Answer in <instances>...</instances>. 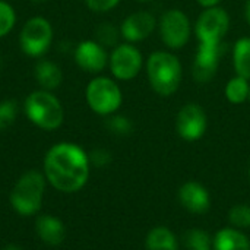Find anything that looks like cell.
<instances>
[{"label": "cell", "instance_id": "obj_34", "mask_svg": "<svg viewBox=\"0 0 250 250\" xmlns=\"http://www.w3.org/2000/svg\"><path fill=\"white\" fill-rule=\"evenodd\" d=\"M1 67H3V62H1V57H0V70H1Z\"/></svg>", "mask_w": 250, "mask_h": 250}, {"label": "cell", "instance_id": "obj_30", "mask_svg": "<svg viewBox=\"0 0 250 250\" xmlns=\"http://www.w3.org/2000/svg\"><path fill=\"white\" fill-rule=\"evenodd\" d=\"M245 18H246V22L250 25V0H246L245 3Z\"/></svg>", "mask_w": 250, "mask_h": 250}, {"label": "cell", "instance_id": "obj_18", "mask_svg": "<svg viewBox=\"0 0 250 250\" xmlns=\"http://www.w3.org/2000/svg\"><path fill=\"white\" fill-rule=\"evenodd\" d=\"M145 246L146 250H179V240L170 229L160 226L148 233Z\"/></svg>", "mask_w": 250, "mask_h": 250}, {"label": "cell", "instance_id": "obj_13", "mask_svg": "<svg viewBox=\"0 0 250 250\" xmlns=\"http://www.w3.org/2000/svg\"><path fill=\"white\" fill-rule=\"evenodd\" d=\"M120 28L122 38H125L127 42H139L146 40L157 28V18L146 10H138L130 15H127Z\"/></svg>", "mask_w": 250, "mask_h": 250}, {"label": "cell", "instance_id": "obj_12", "mask_svg": "<svg viewBox=\"0 0 250 250\" xmlns=\"http://www.w3.org/2000/svg\"><path fill=\"white\" fill-rule=\"evenodd\" d=\"M108 53L95 40H83L73 48V60L86 73L98 75L108 66Z\"/></svg>", "mask_w": 250, "mask_h": 250}, {"label": "cell", "instance_id": "obj_16", "mask_svg": "<svg viewBox=\"0 0 250 250\" xmlns=\"http://www.w3.org/2000/svg\"><path fill=\"white\" fill-rule=\"evenodd\" d=\"M35 231L38 237L50 246H59L66 239L64 224L53 215H40L35 221Z\"/></svg>", "mask_w": 250, "mask_h": 250}, {"label": "cell", "instance_id": "obj_2", "mask_svg": "<svg viewBox=\"0 0 250 250\" xmlns=\"http://www.w3.org/2000/svg\"><path fill=\"white\" fill-rule=\"evenodd\" d=\"M146 75L155 94L160 97H171L180 88L183 67L173 53L154 51L146 59Z\"/></svg>", "mask_w": 250, "mask_h": 250}, {"label": "cell", "instance_id": "obj_20", "mask_svg": "<svg viewBox=\"0 0 250 250\" xmlns=\"http://www.w3.org/2000/svg\"><path fill=\"white\" fill-rule=\"evenodd\" d=\"M249 91L250 83L248 79L236 75L234 78H231L224 89L226 98L231 103V104H242L246 100H249Z\"/></svg>", "mask_w": 250, "mask_h": 250}, {"label": "cell", "instance_id": "obj_22", "mask_svg": "<svg viewBox=\"0 0 250 250\" xmlns=\"http://www.w3.org/2000/svg\"><path fill=\"white\" fill-rule=\"evenodd\" d=\"M183 243L189 250H214L212 239L205 231L198 229L189 230L183 237Z\"/></svg>", "mask_w": 250, "mask_h": 250}, {"label": "cell", "instance_id": "obj_10", "mask_svg": "<svg viewBox=\"0 0 250 250\" xmlns=\"http://www.w3.org/2000/svg\"><path fill=\"white\" fill-rule=\"evenodd\" d=\"M227 51V44L224 41L217 44H199L192 63V76L196 83H209L218 72L221 59Z\"/></svg>", "mask_w": 250, "mask_h": 250}, {"label": "cell", "instance_id": "obj_23", "mask_svg": "<svg viewBox=\"0 0 250 250\" xmlns=\"http://www.w3.org/2000/svg\"><path fill=\"white\" fill-rule=\"evenodd\" d=\"M19 104L16 100L7 98L0 101V132L7 130L18 119Z\"/></svg>", "mask_w": 250, "mask_h": 250}, {"label": "cell", "instance_id": "obj_24", "mask_svg": "<svg viewBox=\"0 0 250 250\" xmlns=\"http://www.w3.org/2000/svg\"><path fill=\"white\" fill-rule=\"evenodd\" d=\"M16 25V12L13 6L6 1L0 0V38H4Z\"/></svg>", "mask_w": 250, "mask_h": 250}, {"label": "cell", "instance_id": "obj_9", "mask_svg": "<svg viewBox=\"0 0 250 250\" xmlns=\"http://www.w3.org/2000/svg\"><path fill=\"white\" fill-rule=\"evenodd\" d=\"M144 66V57L139 48L130 42L116 45L108 56V67L117 81H130L139 75Z\"/></svg>", "mask_w": 250, "mask_h": 250}, {"label": "cell", "instance_id": "obj_31", "mask_svg": "<svg viewBox=\"0 0 250 250\" xmlns=\"http://www.w3.org/2000/svg\"><path fill=\"white\" fill-rule=\"evenodd\" d=\"M4 250H22L19 246H15V245H10V246H7Z\"/></svg>", "mask_w": 250, "mask_h": 250}, {"label": "cell", "instance_id": "obj_25", "mask_svg": "<svg viewBox=\"0 0 250 250\" xmlns=\"http://www.w3.org/2000/svg\"><path fill=\"white\" fill-rule=\"evenodd\" d=\"M105 127L117 135V136H126V135H130L132 130H133V123L130 122V119H127L126 116H122V114H111L107 117L105 120Z\"/></svg>", "mask_w": 250, "mask_h": 250}, {"label": "cell", "instance_id": "obj_36", "mask_svg": "<svg viewBox=\"0 0 250 250\" xmlns=\"http://www.w3.org/2000/svg\"><path fill=\"white\" fill-rule=\"evenodd\" d=\"M249 101H250V91H249Z\"/></svg>", "mask_w": 250, "mask_h": 250}, {"label": "cell", "instance_id": "obj_35", "mask_svg": "<svg viewBox=\"0 0 250 250\" xmlns=\"http://www.w3.org/2000/svg\"><path fill=\"white\" fill-rule=\"evenodd\" d=\"M136 1H141V3H145V1H151V0H136Z\"/></svg>", "mask_w": 250, "mask_h": 250}, {"label": "cell", "instance_id": "obj_15", "mask_svg": "<svg viewBox=\"0 0 250 250\" xmlns=\"http://www.w3.org/2000/svg\"><path fill=\"white\" fill-rule=\"evenodd\" d=\"M34 78L40 86V89L54 91L63 82V72L62 67L48 59H37L34 66Z\"/></svg>", "mask_w": 250, "mask_h": 250}, {"label": "cell", "instance_id": "obj_26", "mask_svg": "<svg viewBox=\"0 0 250 250\" xmlns=\"http://www.w3.org/2000/svg\"><path fill=\"white\" fill-rule=\"evenodd\" d=\"M229 220L236 229H249L250 227V207L246 204L234 205L229 212Z\"/></svg>", "mask_w": 250, "mask_h": 250}, {"label": "cell", "instance_id": "obj_11", "mask_svg": "<svg viewBox=\"0 0 250 250\" xmlns=\"http://www.w3.org/2000/svg\"><path fill=\"white\" fill-rule=\"evenodd\" d=\"M207 127V113L198 103H188L179 110L176 116V132L182 139L195 142L205 135Z\"/></svg>", "mask_w": 250, "mask_h": 250}, {"label": "cell", "instance_id": "obj_27", "mask_svg": "<svg viewBox=\"0 0 250 250\" xmlns=\"http://www.w3.org/2000/svg\"><path fill=\"white\" fill-rule=\"evenodd\" d=\"M89 163L94 167H105L111 163V154L104 148H95L89 154Z\"/></svg>", "mask_w": 250, "mask_h": 250}, {"label": "cell", "instance_id": "obj_5", "mask_svg": "<svg viewBox=\"0 0 250 250\" xmlns=\"http://www.w3.org/2000/svg\"><path fill=\"white\" fill-rule=\"evenodd\" d=\"M85 100L88 107L95 114L108 117L120 108L123 94L114 79L107 76H95L85 88Z\"/></svg>", "mask_w": 250, "mask_h": 250}, {"label": "cell", "instance_id": "obj_6", "mask_svg": "<svg viewBox=\"0 0 250 250\" xmlns=\"http://www.w3.org/2000/svg\"><path fill=\"white\" fill-rule=\"evenodd\" d=\"M54 40V29L48 19L42 16L29 18L19 32L21 51L32 59H41L50 50Z\"/></svg>", "mask_w": 250, "mask_h": 250}, {"label": "cell", "instance_id": "obj_29", "mask_svg": "<svg viewBox=\"0 0 250 250\" xmlns=\"http://www.w3.org/2000/svg\"><path fill=\"white\" fill-rule=\"evenodd\" d=\"M199 6H202L204 9H208V7H215L218 6L223 0H196Z\"/></svg>", "mask_w": 250, "mask_h": 250}, {"label": "cell", "instance_id": "obj_19", "mask_svg": "<svg viewBox=\"0 0 250 250\" xmlns=\"http://www.w3.org/2000/svg\"><path fill=\"white\" fill-rule=\"evenodd\" d=\"M233 66L236 75L250 81V37H242L234 42Z\"/></svg>", "mask_w": 250, "mask_h": 250}, {"label": "cell", "instance_id": "obj_3", "mask_svg": "<svg viewBox=\"0 0 250 250\" xmlns=\"http://www.w3.org/2000/svg\"><path fill=\"white\" fill-rule=\"evenodd\" d=\"M25 117L41 130H56L63 125L64 110L62 101L53 91L35 89L29 92L23 101Z\"/></svg>", "mask_w": 250, "mask_h": 250}, {"label": "cell", "instance_id": "obj_32", "mask_svg": "<svg viewBox=\"0 0 250 250\" xmlns=\"http://www.w3.org/2000/svg\"><path fill=\"white\" fill-rule=\"evenodd\" d=\"M31 1H34V3H44V1H48V0H31Z\"/></svg>", "mask_w": 250, "mask_h": 250}, {"label": "cell", "instance_id": "obj_8", "mask_svg": "<svg viewBox=\"0 0 250 250\" xmlns=\"http://www.w3.org/2000/svg\"><path fill=\"white\" fill-rule=\"evenodd\" d=\"M230 29V16L226 9L215 6L205 9L195 22V35L199 44L221 42Z\"/></svg>", "mask_w": 250, "mask_h": 250}, {"label": "cell", "instance_id": "obj_14", "mask_svg": "<svg viewBox=\"0 0 250 250\" xmlns=\"http://www.w3.org/2000/svg\"><path fill=\"white\" fill-rule=\"evenodd\" d=\"M179 201L182 207L192 214H205L211 207L209 192L199 182L190 180L179 189Z\"/></svg>", "mask_w": 250, "mask_h": 250}, {"label": "cell", "instance_id": "obj_17", "mask_svg": "<svg viewBox=\"0 0 250 250\" xmlns=\"http://www.w3.org/2000/svg\"><path fill=\"white\" fill-rule=\"evenodd\" d=\"M214 250H250L249 237L239 229H221L212 239Z\"/></svg>", "mask_w": 250, "mask_h": 250}, {"label": "cell", "instance_id": "obj_1", "mask_svg": "<svg viewBox=\"0 0 250 250\" xmlns=\"http://www.w3.org/2000/svg\"><path fill=\"white\" fill-rule=\"evenodd\" d=\"M42 166L45 180L63 193L81 190L89 179V157L79 145L72 142L53 145L45 152Z\"/></svg>", "mask_w": 250, "mask_h": 250}, {"label": "cell", "instance_id": "obj_4", "mask_svg": "<svg viewBox=\"0 0 250 250\" xmlns=\"http://www.w3.org/2000/svg\"><path fill=\"white\" fill-rule=\"evenodd\" d=\"M45 192V176L37 170L23 173L10 192V205L22 217L37 214L42 205Z\"/></svg>", "mask_w": 250, "mask_h": 250}, {"label": "cell", "instance_id": "obj_7", "mask_svg": "<svg viewBox=\"0 0 250 250\" xmlns=\"http://www.w3.org/2000/svg\"><path fill=\"white\" fill-rule=\"evenodd\" d=\"M158 29L164 45L170 50L183 48L192 32L190 19L182 9L166 10L158 21Z\"/></svg>", "mask_w": 250, "mask_h": 250}, {"label": "cell", "instance_id": "obj_28", "mask_svg": "<svg viewBox=\"0 0 250 250\" xmlns=\"http://www.w3.org/2000/svg\"><path fill=\"white\" fill-rule=\"evenodd\" d=\"M120 3V0H85V4L89 10L95 12V13H105L110 12L111 9H114L117 4Z\"/></svg>", "mask_w": 250, "mask_h": 250}, {"label": "cell", "instance_id": "obj_21", "mask_svg": "<svg viewBox=\"0 0 250 250\" xmlns=\"http://www.w3.org/2000/svg\"><path fill=\"white\" fill-rule=\"evenodd\" d=\"M120 37H122L120 28H117L111 22H101L95 28V38L94 40L98 44H101L104 48H111L113 50L116 45H119Z\"/></svg>", "mask_w": 250, "mask_h": 250}, {"label": "cell", "instance_id": "obj_33", "mask_svg": "<svg viewBox=\"0 0 250 250\" xmlns=\"http://www.w3.org/2000/svg\"><path fill=\"white\" fill-rule=\"evenodd\" d=\"M248 176H249V183H250V160H249V167H248Z\"/></svg>", "mask_w": 250, "mask_h": 250}]
</instances>
